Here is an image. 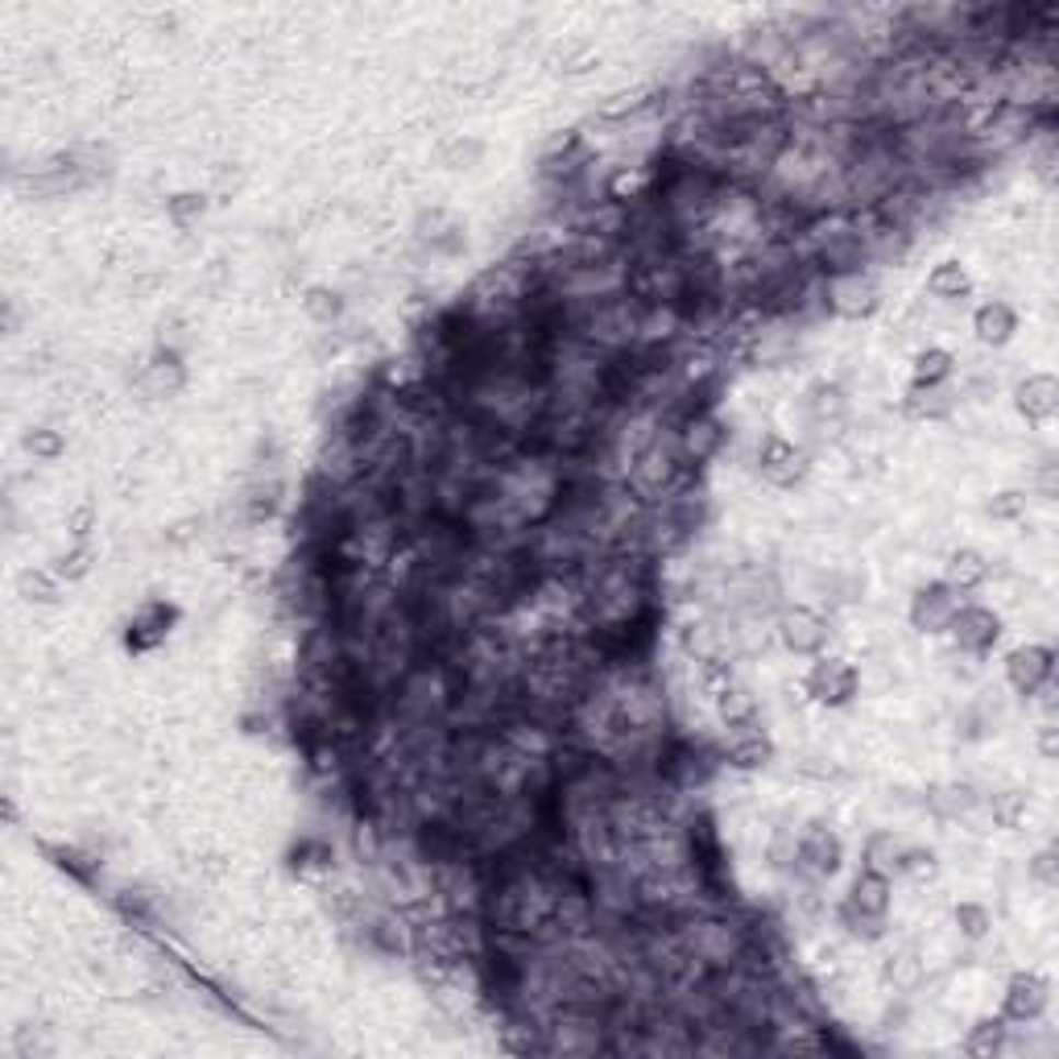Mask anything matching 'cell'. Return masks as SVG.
<instances>
[{
    "instance_id": "6da1fadb",
    "label": "cell",
    "mask_w": 1059,
    "mask_h": 1059,
    "mask_svg": "<svg viewBox=\"0 0 1059 1059\" xmlns=\"http://www.w3.org/2000/svg\"><path fill=\"white\" fill-rule=\"evenodd\" d=\"M691 481H695V472L679 460V447H675L670 427H667V435H663V427L654 430V439L637 451L630 476H625V484H630L633 493H637L646 505H663L667 497H675V493Z\"/></svg>"
},
{
    "instance_id": "484cf974",
    "label": "cell",
    "mask_w": 1059,
    "mask_h": 1059,
    "mask_svg": "<svg viewBox=\"0 0 1059 1059\" xmlns=\"http://www.w3.org/2000/svg\"><path fill=\"white\" fill-rule=\"evenodd\" d=\"M928 807L944 819H960L977 807V795H972L968 786H960V782H952V786H935V791H931Z\"/></svg>"
},
{
    "instance_id": "603a6c76",
    "label": "cell",
    "mask_w": 1059,
    "mask_h": 1059,
    "mask_svg": "<svg viewBox=\"0 0 1059 1059\" xmlns=\"http://www.w3.org/2000/svg\"><path fill=\"white\" fill-rule=\"evenodd\" d=\"M952 369H956V356L948 348H923V353L914 356L911 385H940V381L952 377Z\"/></svg>"
},
{
    "instance_id": "cb8c5ba5",
    "label": "cell",
    "mask_w": 1059,
    "mask_h": 1059,
    "mask_svg": "<svg viewBox=\"0 0 1059 1059\" xmlns=\"http://www.w3.org/2000/svg\"><path fill=\"white\" fill-rule=\"evenodd\" d=\"M902 853H907V844L894 837V832H877V837L865 844V870L894 877V874H898V861H902Z\"/></svg>"
},
{
    "instance_id": "5b68a950",
    "label": "cell",
    "mask_w": 1059,
    "mask_h": 1059,
    "mask_svg": "<svg viewBox=\"0 0 1059 1059\" xmlns=\"http://www.w3.org/2000/svg\"><path fill=\"white\" fill-rule=\"evenodd\" d=\"M811 472V456L799 444L782 439V435H766L758 444V476L774 488H795Z\"/></svg>"
},
{
    "instance_id": "83f0119b",
    "label": "cell",
    "mask_w": 1059,
    "mask_h": 1059,
    "mask_svg": "<svg viewBox=\"0 0 1059 1059\" xmlns=\"http://www.w3.org/2000/svg\"><path fill=\"white\" fill-rule=\"evenodd\" d=\"M766 856H770V865H774L779 874H795V856H799V828H779V832L770 837V849H766Z\"/></svg>"
},
{
    "instance_id": "e575fe53",
    "label": "cell",
    "mask_w": 1059,
    "mask_h": 1059,
    "mask_svg": "<svg viewBox=\"0 0 1059 1059\" xmlns=\"http://www.w3.org/2000/svg\"><path fill=\"white\" fill-rule=\"evenodd\" d=\"M1023 811H1026V799L1018 795V791H1002V795L989 799V819H993L998 828H1018Z\"/></svg>"
},
{
    "instance_id": "7a4b0ae2",
    "label": "cell",
    "mask_w": 1059,
    "mask_h": 1059,
    "mask_svg": "<svg viewBox=\"0 0 1059 1059\" xmlns=\"http://www.w3.org/2000/svg\"><path fill=\"white\" fill-rule=\"evenodd\" d=\"M670 435H675V447H679V460L695 472V468L712 464L721 451H725L728 444V430L725 423L712 414V410H688V414H679L675 423H670Z\"/></svg>"
},
{
    "instance_id": "4316f807",
    "label": "cell",
    "mask_w": 1059,
    "mask_h": 1059,
    "mask_svg": "<svg viewBox=\"0 0 1059 1059\" xmlns=\"http://www.w3.org/2000/svg\"><path fill=\"white\" fill-rule=\"evenodd\" d=\"M302 311L315 319L319 327H332V323H339V315H344V295L332 290V286H311L307 298H302Z\"/></svg>"
},
{
    "instance_id": "3957f363",
    "label": "cell",
    "mask_w": 1059,
    "mask_h": 1059,
    "mask_svg": "<svg viewBox=\"0 0 1059 1059\" xmlns=\"http://www.w3.org/2000/svg\"><path fill=\"white\" fill-rule=\"evenodd\" d=\"M774 633H779V642L791 654L819 658V654H824V646H828V637H832V625H828V617L819 613V609L791 605V609H782V613H779V621H774Z\"/></svg>"
},
{
    "instance_id": "4fadbf2b",
    "label": "cell",
    "mask_w": 1059,
    "mask_h": 1059,
    "mask_svg": "<svg viewBox=\"0 0 1059 1059\" xmlns=\"http://www.w3.org/2000/svg\"><path fill=\"white\" fill-rule=\"evenodd\" d=\"M956 406H960V390L948 385V381H940V385H911L907 398H902V410H907V418H914V423H940V418L956 414Z\"/></svg>"
},
{
    "instance_id": "ba28073f",
    "label": "cell",
    "mask_w": 1059,
    "mask_h": 1059,
    "mask_svg": "<svg viewBox=\"0 0 1059 1059\" xmlns=\"http://www.w3.org/2000/svg\"><path fill=\"white\" fill-rule=\"evenodd\" d=\"M952 642H956V651L965 654H986L998 637H1002V617L993 613V609H986V605H977V600H965L960 609H956V617H952Z\"/></svg>"
},
{
    "instance_id": "f1b7e54d",
    "label": "cell",
    "mask_w": 1059,
    "mask_h": 1059,
    "mask_svg": "<svg viewBox=\"0 0 1059 1059\" xmlns=\"http://www.w3.org/2000/svg\"><path fill=\"white\" fill-rule=\"evenodd\" d=\"M25 451H30L34 460H42V464H55L58 456L67 451V439H62V430H55V427H34L30 435H25Z\"/></svg>"
},
{
    "instance_id": "8992f818",
    "label": "cell",
    "mask_w": 1059,
    "mask_h": 1059,
    "mask_svg": "<svg viewBox=\"0 0 1059 1059\" xmlns=\"http://www.w3.org/2000/svg\"><path fill=\"white\" fill-rule=\"evenodd\" d=\"M803 688H807V695H811L816 704L844 707L856 700L861 675H856L853 663H844V658H824V654H819L816 667L807 670V679H803Z\"/></svg>"
},
{
    "instance_id": "f546056e",
    "label": "cell",
    "mask_w": 1059,
    "mask_h": 1059,
    "mask_svg": "<svg viewBox=\"0 0 1059 1059\" xmlns=\"http://www.w3.org/2000/svg\"><path fill=\"white\" fill-rule=\"evenodd\" d=\"M481 158H484V141H476V137H456V141L439 153V162H444L447 170H472V166H481Z\"/></svg>"
},
{
    "instance_id": "f35d334b",
    "label": "cell",
    "mask_w": 1059,
    "mask_h": 1059,
    "mask_svg": "<svg viewBox=\"0 0 1059 1059\" xmlns=\"http://www.w3.org/2000/svg\"><path fill=\"white\" fill-rule=\"evenodd\" d=\"M1023 505H1026L1023 493H1002L998 502L989 505V514H993V518H1018V514H1023Z\"/></svg>"
},
{
    "instance_id": "7402d4cb",
    "label": "cell",
    "mask_w": 1059,
    "mask_h": 1059,
    "mask_svg": "<svg viewBox=\"0 0 1059 1059\" xmlns=\"http://www.w3.org/2000/svg\"><path fill=\"white\" fill-rule=\"evenodd\" d=\"M803 406H807V414H811L816 427H824V423H840V418H844V393H840L837 385H828V381H819V385L807 390Z\"/></svg>"
},
{
    "instance_id": "8fae6325",
    "label": "cell",
    "mask_w": 1059,
    "mask_h": 1059,
    "mask_svg": "<svg viewBox=\"0 0 1059 1059\" xmlns=\"http://www.w3.org/2000/svg\"><path fill=\"white\" fill-rule=\"evenodd\" d=\"M965 605V596L952 592L948 584L940 579V584H928V588H919L911 600V630L919 633H948L952 617H956V609Z\"/></svg>"
},
{
    "instance_id": "5bb4252c",
    "label": "cell",
    "mask_w": 1059,
    "mask_h": 1059,
    "mask_svg": "<svg viewBox=\"0 0 1059 1059\" xmlns=\"http://www.w3.org/2000/svg\"><path fill=\"white\" fill-rule=\"evenodd\" d=\"M1014 406L1031 423H1047L1059 410V381L1051 372H1031L1023 385L1014 390Z\"/></svg>"
},
{
    "instance_id": "ac0fdd59",
    "label": "cell",
    "mask_w": 1059,
    "mask_h": 1059,
    "mask_svg": "<svg viewBox=\"0 0 1059 1059\" xmlns=\"http://www.w3.org/2000/svg\"><path fill=\"white\" fill-rule=\"evenodd\" d=\"M989 579V559L981 551H952L948 563H944V584L952 592H972Z\"/></svg>"
},
{
    "instance_id": "9c48e42d",
    "label": "cell",
    "mask_w": 1059,
    "mask_h": 1059,
    "mask_svg": "<svg viewBox=\"0 0 1059 1059\" xmlns=\"http://www.w3.org/2000/svg\"><path fill=\"white\" fill-rule=\"evenodd\" d=\"M1005 679H1010V688L1018 691V695H1035L1039 688H1047L1051 679H1056V651L1051 646H1018V651H1010V658H1005Z\"/></svg>"
},
{
    "instance_id": "836d02e7",
    "label": "cell",
    "mask_w": 1059,
    "mask_h": 1059,
    "mask_svg": "<svg viewBox=\"0 0 1059 1059\" xmlns=\"http://www.w3.org/2000/svg\"><path fill=\"white\" fill-rule=\"evenodd\" d=\"M92 559H95V551L88 546V542H74L67 555L55 559V567H50V572H55L58 579H83L88 572H92Z\"/></svg>"
},
{
    "instance_id": "7c38bea8",
    "label": "cell",
    "mask_w": 1059,
    "mask_h": 1059,
    "mask_svg": "<svg viewBox=\"0 0 1059 1059\" xmlns=\"http://www.w3.org/2000/svg\"><path fill=\"white\" fill-rule=\"evenodd\" d=\"M770 758H774V741L758 725L728 728V741L721 749V762L725 766H733V770H762Z\"/></svg>"
},
{
    "instance_id": "30bf717a",
    "label": "cell",
    "mask_w": 1059,
    "mask_h": 1059,
    "mask_svg": "<svg viewBox=\"0 0 1059 1059\" xmlns=\"http://www.w3.org/2000/svg\"><path fill=\"white\" fill-rule=\"evenodd\" d=\"M1047 1002H1051V986L1043 981L1039 972H1018V977H1010V986H1005V1002H1002V1018L1005 1023H1039L1043 1014H1047Z\"/></svg>"
},
{
    "instance_id": "277c9868",
    "label": "cell",
    "mask_w": 1059,
    "mask_h": 1059,
    "mask_svg": "<svg viewBox=\"0 0 1059 1059\" xmlns=\"http://www.w3.org/2000/svg\"><path fill=\"white\" fill-rule=\"evenodd\" d=\"M840 856H844V849H840V837L828 828V824H807V828H799V856H795V874L803 877V882H828V877L840 870Z\"/></svg>"
},
{
    "instance_id": "e0dca14e",
    "label": "cell",
    "mask_w": 1059,
    "mask_h": 1059,
    "mask_svg": "<svg viewBox=\"0 0 1059 1059\" xmlns=\"http://www.w3.org/2000/svg\"><path fill=\"white\" fill-rule=\"evenodd\" d=\"M712 700H716V716H721L728 728L758 725V695L745 688L741 679H733V683L716 691Z\"/></svg>"
},
{
    "instance_id": "d6a6232c",
    "label": "cell",
    "mask_w": 1059,
    "mask_h": 1059,
    "mask_svg": "<svg viewBox=\"0 0 1059 1059\" xmlns=\"http://www.w3.org/2000/svg\"><path fill=\"white\" fill-rule=\"evenodd\" d=\"M989 928H993L989 907H981V902H960V907H956V931H960L965 940H986Z\"/></svg>"
},
{
    "instance_id": "44dd1931",
    "label": "cell",
    "mask_w": 1059,
    "mask_h": 1059,
    "mask_svg": "<svg viewBox=\"0 0 1059 1059\" xmlns=\"http://www.w3.org/2000/svg\"><path fill=\"white\" fill-rule=\"evenodd\" d=\"M1005 1043H1010V1026H1005V1018H986V1023H977L972 1031H968L965 1051L972 1059H993L1005 1051Z\"/></svg>"
},
{
    "instance_id": "2e32d148",
    "label": "cell",
    "mask_w": 1059,
    "mask_h": 1059,
    "mask_svg": "<svg viewBox=\"0 0 1059 1059\" xmlns=\"http://www.w3.org/2000/svg\"><path fill=\"white\" fill-rule=\"evenodd\" d=\"M137 385L149 393V398H174V393H183L186 385V369L183 360L174 353H158L149 356L146 365H141V377H137Z\"/></svg>"
},
{
    "instance_id": "d6986e66",
    "label": "cell",
    "mask_w": 1059,
    "mask_h": 1059,
    "mask_svg": "<svg viewBox=\"0 0 1059 1059\" xmlns=\"http://www.w3.org/2000/svg\"><path fill=\"white\" fill-rule=\"evenodd\" d=\"M886 981L894 986V993L911 998V993H919V989L928 986V960L914 948L898 952V956H890V965H886Z\"/></svg>"
},
{
    "instance_id": "4dcf8cb0",
    "label": "cell",
    "mask_w": 1059,
    "mask_h": 1059,
    "mask_svg": "<svg viewBox=\"0 0 1059 1059\" xmlns=\"http://www.w3.org/2000/svg\"><path fill=\"white\" fill-rule=\"evenodd\" d=\"M204 211H207V195H199V191H179V195H170L166 199V216L179 223V228H191Z\"/></svg>"
},
{
    "instance_id": "d590c367",
    "label": "cell",
    "mask_w": 1059,
    "mask_h": 1059,
    "mask_svg": "<svg viewBox=\"0 0 1059 1059\" xmlns=\"http://www.w3.org/2000/svg\"><path fill=\"white\" fill-rule=\"evenodd\" d=\"M21 592H30V600H55L58 576L55 572H25L21 576Z\"/></svg>"
},
{
    "instance_id": "52a82bcc",
    "label": "cell",
    "mask_w": 1059,
    "mask_h": 1059,
    "mask_svg": "<svg viewBox=\"0 0 1059 1059\" xmlns=\"http://www.w3.org/2000/svg\"><path fill=\"white\" fill-rule=\"evenodd\" d=\"M874 307H877V286L870 278V269L824 278V311H832L840 319H865Z\"/></svg>"
},
{
    "instance_id": "8d00e7d4",
    "label": "cell",
    "mask_w": 1059,
    "mask_h": 1059,
    "mask_svg": "<svg viewBox=\"0 0 1059 1059\" xmlns=\"http://www.w3.org/2000/svg\"><path fill=\"white\" fill-rule=\"evenodd\" d=\"M1026 874L1035 877L1039 886H1047V890H1051V886H1056V882H1059V861H1056V849H1043V853L1035 856L1031 865H1026Z\"/></svg>"
},
{
    "instance_id": "ffe728a7",
    "label": "cell",
    "mask_w": 1059,
    "mask_h": 1059,
    "mask_svg": "<svg viewBox=\"0 0 1059 1059\" xmlns=\"http://www.w3.org/2000/svg\"><path fill=\"white\" fill-rule=\"evenodd\" d=\"M972 290V278L960 261H940L935 269L928 274V295L940 298V302H960Z\"/></svg>"
},
{
    "instance_id": "74e56055",
    "label": "cell",
    "mask_w": 1059,
    "mask_h": 1059,
    "mask_svg": "<svg viewBox=\"0 0 1059 1059\" xmlns=\"http://www.w3.org/2000/svg\"><path fill=\"white\" fill-rule=\"evenodd\" d=\"M67 530H71L74 542H88V534L95 530V505L83 502L79 509H71V514H67Z\"/></svg>"
},
{
    "instance_id": "1f68e13d",
    "label": "cell",
    "mask_w": 1059,
    "mask_h": 1059,
    "mask_svg": "<svg viewBox=\"0 0 1059 1059\" xmlns=\"http://www.w3.org/2000/svg\"><path fill=\"white\" fill-rule=\"evenodd\" d=\"M898 874L911 877L914 886H923V882H931V877L940 874V861H935L931 849H911V844H907V853H902V861H898Z\"/></svg>"
},
{
    "instance_id": "9a60e30c",
    "label": "cell",
    "mask_w": 1059,
    "mask_h": 1059,
    "mask_svg": "<svg viewBox=\"0 0 1059 1059\" xmlns=\"http://www.w3.org/2000/svg\"><path fill=\"white\" fill-rule=\"evenodd\" d=\"M972 332H977V339L986 348H1002L1018 332V315H1014V307L1005 298H989V302H981L972 311Z\"/></svg>"
},
{
    "instance_id": "d4e9b609",
    "label": "cell",
    "mask_w": 1059,
    "mask_h": 1059,
    "mask_svg": "<svg viewBox=\"0 0 1059 1059\" xmlns=\"http://www.w3.org/2000/svg\"><path fill=\"white\" fill-rule=\"evenodd\" d=\"M166 621H170V609H166V605H146V609H141V617L133 621L129 646H137V651H149V646H158V642L166 637Z\"/></svg>"
}]
</instances>
